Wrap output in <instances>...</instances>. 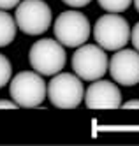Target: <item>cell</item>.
Here are the masks:
<instances>
[{
  "instance_id": "obj_1",
  "label": "cell",
  "mask_w": 139,
  "mask_h": 146,
  "mask_svg": "<svg viewBox=\"0 0 139 146\" xmlns=\"http://www.w3.org/2000/svg\"><path fill=\"white\" fill-rule=\"evenodd\" d=\"M9 92L13 100L19 108H39L48 95V85L42 79V74L30 70H21L9 81Z\"/></svg>"
},
{
  "instance_id": "obj_2",
  "label": "cell",
  "mask_w": 139,
  "mask_h": 146,
  "mask_svg": "<svg viewBox=\"0 0 139 146\" xmlns=\"http://www.w3.org/2000/svg\"><path fill=\"white\" fill-rule=\"evenodd\" d=\"M28 62L32 69L42 76H55L65 67L67 55L63 44L57 39H41L30 48Z\"/></svg>"
},
{
  "instance_id": "obj_3",
  "label": "cell",
  "mask_w": 139,
  "mask_h": 146,
  "mask_svg": "<svg viewBox=\"0 0 139 146\" xmlns=\"http://www.w3.org/2000/svg\"><path fill=\"white\" fill-rule=\"evenodd\" d=\"M93 37L95 42L106 51H118L130 40V27L118 13H108L95 21Z\"/></svg>"
},
{
  "instance_id": "obj_4",
  "label": "cell",
  "mask_w": 139,
  "mask_h": 146,
  "mask_svg": "<svg viewBox=\"0 0 139 146\" xmlns=\"http://www.w3.org/2000/svg\"><path fill=\"white\" fill-rule=\"evenodd\" d=\"M90 21L79 11H63L57 16L53 32L63 48H79L90 39Z\"/></svg>"
},
{
  "instance_id": "obj_5",
  "label": "cell",
  "mask_w": 139,
  "mask_h": 146,
  "mask_svg": "<svg viewBox=\"0 0 139 146\" xmlns=\"http://www.w3.org/2000/svg\"><path fill=\"white\" fill-rule=\"evenodd\" d=\"M48 97L58 109H74L84 100L83 79L76 74L58 72L48 85Z\"/></svg>"
},
{
  "instance_id": "obj_6",
  "label": "cell",
  "mask_w": 139,
  "mask_h": 146,
  "mask_svg": "<svg viewBox=\"0 0 139 146\" xmlns=\"http://www.w3.org/2000/svg\"><path fill=\"white\" fill-rule=\"evenodd\" d=\"M14 19L18 30L27 35H41L48 32L53 23L51 9L42 0H21L16 5Z\"/></svg>"
},
{
  "instance_id": "obj_7",
  "label": "cell",
  "mask_w": 139,
  "mask_h": 146,
  "mask_svg": "<svg viewBox=\"0 0 139 146\" xmlns=\"http://www.w3.org/2000/svg\"><path fill=\"white\" fill-rule=\"evenodd\" d=\"M109 69V58L106 49L99 44H86L79 46L72 55V70L76 72L83 81H95L104 78Z\"/></svg>"
},
{
  "instance_id": "obj_8",
  "label": "cell",
  "mask_w": 139,
  "mask_h": 146,
  "mask_svg": "<svg viewBox=\"0 0 139 146\" xmlns=\"http://www.w3.org/2000/svg\"><path fill=\"white\" fill-rule=\"evenodd\" d=\"M113 81L122 86H136L139 85V51L122 48L114 51L109 60V69Z\"/></svg>"
},
{
  "instance_id": "obj_9",
  "label": "cell",
  "mask_w": 139,
  "mask_h": 146,
  "mask_svg": "<svg viewBox=\"0 0 139 146\" xmlns=\"http://www.w3.org/2000/svg\"><path fill=\"white\" fill-rule=\"evenodd\" d=\"M84 106L88 109H118L122 108V92L114 81L95 79L84 92Z\"/></svg>"
},
{
  "instance_id": "obj_10",
  "label": "cell",
  "mask_w": 139,
  "mask_h": 146,
  "mask_svg": "<svg viewBox=\"0 0 139 146\" xmlns=\"http://www.w3.org/2000/svg\"><path fill=\"white\" fill-rule=\"evenodd\" d=\"M16 32H18L16 19L7 11L0 9V48H5L13 42L16 39Z\"/></svg>"
},
{
  "instance_id": "obj_11",
  "label": "cell",
  "mask_w": 139,
  "mask_h": 146,
  "mask_svg": "<svg viewBox=\"0 0 139 146\" xmlns=\"http://www.w3.org/2000/svg\"><path fill=\"white\" fill-rule=\"evenodd\" d=\"M99 5L108 13H123L130 7L132 0H97Z\"/></svg>"
},
{
  "instance_id": "obj_12",
  "label": "cell",
  "mask_w": 139,
  "mask_h": 146,
  "mask_svg": "<svg viewBox=\"0 0 139 146\" xmlns=\"http://www.w3.org/2000/svg\"><path fill=\"white\" fill-rule=\"evenodd\" d=\"M11 78H13V65L7 56L0 53V88H4L11 81Z\"/></svg>"
},
{
  "instance_id": "obj_13",
  "label": "cell",
  "mask_w": 139,
  "mask_h": 146,
  "mask_svg": "<svg viewBox=\"0 0 139 146\" xmlns=\"http://www.w3.org/2000/svg\"><path fill=\"white\" fill-rule=\"evenodd\" d=\"M62 2L72 9H81V7H86L92 0H62Z\"/></svg>"
},
{
  "instance_id": "obj_14",
  "label": "cell",
  "mask_w": 139,
  "mask_h": 146,
  "mask_svg": "<svg viewBox=\"0 0 139 146\" xmlns=\"http://www.w3.org/2000/svg\"><path fill=\"white\" fill-rule=\"evenodd\" d=\"M130 40L134 44V49L139 51V21L134 25V28H130Z\"/></svg>"
},
{
  "instance_id": "obj_15",
  "label": "cell",
  "mask_w": 139,
  "mask_h": 146,
  "mask_svg": "<svg viewBox=\"0 0 139 146\" xmlns=\"http://www.w3.org/2000/svg\"><path fill=\"white\" fill-rule=\"evenodd\" d=\"M21 0H0V9H4V11H9V9L16 7Z\"/></svg>"
},
{
  "instance_id": "obj_16",
  "label": "cell",
  "mask_w": 139,
  "mask_h": 146,
  "mask_svg": "<svg viewBox=\"0 0 139 146\" xmlns=\"http://www.w3.org/2000/svg\"><path fill=\"white\" fill-rule=\"evenodd\" d=\"M19 108L14 100H5V99H0V109H16Z\"/></svg>"
},
{
  "instance_id": "obj_17",
  "label": "cell",
  "mask_w": 139,
  "mask_h": 146,
  "mask_svg": "<svg viewBox=\"0 0 139 146\" xmlns=\"http://www.w3.org/2000/svg\"><path fill=\"white\" fill-rule=\"evenodd\" d=\"M123 109H139V99H132V100H127L125 104H122Z\"/></svg>"
},
{
  "instance_id": "obj_18",
  "label": "cell",
  "mask_w": 139,
  "mask_h": 146,
  "mask_svg": "<svg viewBox=\"0 0 139 146\" xmlns=\"http://www.w3.org/2000/svg\"><path fill=\"white\" fill-rule=\"evenodd\" d=\"M132 4L136 5V9H137V13H139V0H132Z\"/></svg>"
}]
</instances>
